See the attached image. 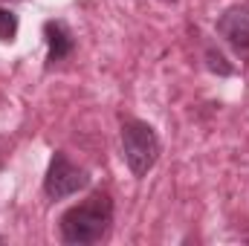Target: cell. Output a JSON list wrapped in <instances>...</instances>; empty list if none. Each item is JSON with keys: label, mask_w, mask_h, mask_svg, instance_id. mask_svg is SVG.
<instances>
[{"label": "cell", "mask_w": 249, "mask_h": 246, "mask_svg": "<svg viewBox=\"0 0 249 246\" xmlns=\"http://www.w3.org/2000/svg\"><path fill=\"white\" fill-rule=\"evenodd\" d=\"M6 154H9V145H6V139L0 136V165H3V159H6Z\"/></svg>", "instance_id": "cell-8"}, {"label": "cell", "mask_w": 249, "mask_h": 246, "mask_svg": "<svg viewBox=\"0 0 249 246\" xmlns=\"http://www.w3.org/2000/svg\"><path fill=\"white\" fill-rule=\"evenodd\" d=\"M15 35H18V15L9 9H0V41L12 44Z\"/></svg>", "instance_id": "cell-6"}, {"label": "cell", "mask_w": 249, "mask_h": 246, "mask_svg": "<svg viewBox=\"0 0 249 246\" xmlns=\"http://www.w3.org/2000/svg\"><path fill=\"white\" fill-rule=\"evenodd\" d=\"M87 183H90L87 171L78 168V165H72L67 154L55 151V157L50 159L47 177H44V191H47V197H50V200H64V197L81 191Z\"/></svg>", "instance_id": "cell-3"}, {"label": "cell", "mask_w": 249, "mask_h": 246, "mask_svg": "<svg viewBox=\"0 0 249 246\" xmlns=\"http://www.w3.org/2000/svg\"><path fill=\"white\" fill-rule=\"evenodd\" d=\"M44 35H47V47H50V64L64 61L72 53V35L61 20H50L44 26Z\"/></svg>", "instance_id": "cell-5"}, {"label": "cell", "mask_w": 249, "mask_h": 246, "mask_svg": "<svg viewBox=\"0 0 249 246\" xmlns=\"http://www.w3.org/2000/svg\"><path fill=\"white\" fill-rule=\"evenodd\" d=\"M206 58H209V67H212V70H217V72H223V75H229V72H232V67H229V64H223L226 58H223L220 53L209 50V55H206Z\"/></svg>", "instance_id": "cell-7"}, {"label": "cell", "mask_w": 249, "mask_h": 246, "mask_svg": "<svg viewBox=\"0 0 249 246\" xmlns=\"http://www.w3.org/2000/svg\"><path fill=\"white\" fill-rule=\"evenodd\" d=\"M122 157L133 177H145L160 159V136L154 127L139 119H127L122 124Z\"/></svg>", "instance_id": "cell-2"}, {"label": "cell", "mask_w": 249, "mask_h": 246, "mask_svg": "<svg viewBox=\"0 0 249 246\" xmlns=\"http://www.w3.org/2000/svg\"><path fill=\"white\" fill-rule=\"evenodd\" d=\"M217 32L220 38L238 50V53H249V6H232L220 15L217 20Z\"/></svg>", "instance_id": "cell-4"}, {"label": "cell", "mask_w": 249, "mask_h": 246, "mask_svg": "<svg viewBox=\"0 0 249 246\" xmlns=\"http://www.w3.org/2000/svg\"><path fill=\"white\" fill-rule=\"evenodd\" d=\"M113 223V203L110 194L93 191L84 203L67 209L61 214V241L72 246L99 244Z\"/></svg>", "instance_id": "cell-1"}]
</instances>
